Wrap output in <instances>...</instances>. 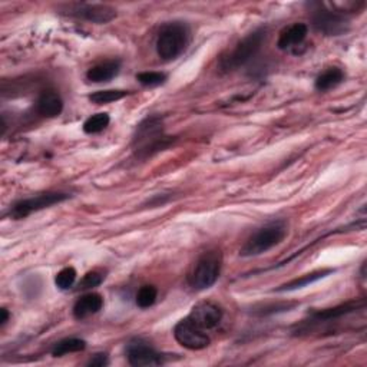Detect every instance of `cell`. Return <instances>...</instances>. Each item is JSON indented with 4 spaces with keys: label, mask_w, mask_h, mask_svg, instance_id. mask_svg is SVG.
Instances as JSON below:
<instances>
[{
    "label": "cell",
    "mask_w": 367,
    "mask_h": 367,
    "mask_svg": "<svg viewBox=\"0 0 367 367\" xmlns=\"http://www.w3.org/2000/svg\"><path fill=\"white\" fill-rule=\"evenodd\" d=\"M191 42V29L186 22H168L156 36V54L164 61L171 62L178 59L187 50Z\"/></svg>",
    "instance_id": "cell-2"
},
{
    "label": "cell",
    "mask_w": 367,
    "mask_h": 367,
    "mask_svg": "<svg viewBox=\"0 0 367 367\" xmlns=\"http://www.w3.org/2000/svg\"><path fill=\"white\" fill-rule=\"evenodd\" d=\"M296 306H299V303H271V304H263V306H257L253 308V314L254 316H260V317H264V316H273V314L277 313H284V311H290L293 310Z\"/></svg>",
    "instance_id": "cell-21"
},
{
    "label": "cell",
    "mask_w": 367,
    "mask_h": 367,
    "mask_svg": "<svg viewBox=\"0 0 367 367\" xmlns=\"http://www.w3.org/2000/svg\"><path fill=\"white\" fill-rule=\"evenodd\" d=\"M59 13L95 24H107L117 17L114 8L100 3H68L59 8Z\"/></svg>",
    "instance_id": "cell-8"
},
{
    "label": "cell",
    "mask_w": 367,
    "mask_h": 367,
    "mask_svg": "<svg viewBox=\"0 0 367 367\" xmlns=\"http://www.w3.org/2000/svg\"><path fill=\"white\" fill-rule=\"evenodd\" d=\"M137 81L147 88L161 87L167 82V75L163 72H141L137 75Z\"/></svg>",
    "instance_id": "cell-24"
},
{
    "label": "cell",
    "mask_w": 367,
    "mask_h": 367,
    "mask_svg": "<svg viewBox=\"0 0 367 367\" xmlns=\"http://www.w3.org/2000/svg\"><path fill=\"white\" fill-rule=\"evenodd\" d=\"M308 35V28L306 23H293L285 28L277 40V46L281 50H287L301 45Z\"/></svg>",
    "instance_id": "cell-15"
},
{
    "label": "cell",
    "mask_w": 367,
    "mask_h": 367,
    "mask_svg": "<svg viewBox=\"0 0 367 367\" xmlns=\"http://www.w3.org/2000/svg\"><path fill=\"white\" fill-rule=\"evenodd\" d=\"M158 297V290L153 285H142L137 293V306L140 308H149L155 304Z\"/></svg>",
    "instance_id": "cell-23"
},
{
    "label": "cell",
    "mask_w": 367,
    "mask_h": 367,
    "mask_svg": "<svg viewBox=\"0 0 367 367\" xmlns=\"http://www.w3.org/2000/svg\"><path fill=\"white\" fill-rule=\"evenodd\" d=\"M288 230L284 220H274L258 228L240 250L241 257H257L270 251L285 239Z\"/></svg>",
    "instance_id": "cell-4"
},
{
    "label": "cell",
    "mask_w": 367,
    "mask_h": 367,
    "mask_svg": "<svg viewBox=\"0 0 367 367\" xmlns=\"http://www.w3.org/2000/svg\"><path fill=\"white\" fill-rule=\"evenodd\" d=\"M188 319L202 330H213L223 320V310L214 303L202 301L193 307Z\"/></svg>",
    "instance_id": "cell-12"
},
{
    "label": "cell",
    "mask_w": 367,
    "mask_h": 367,
    "mask_svg": "<svg viewBox=\"0 0 367 367\" xmlns=\"http://www.w3.org/2000/svg\"><path fill=\"white\" fill-rule=\"evenodd\" d=\"M121 70V61L119 59H110L103 61L100 63L93 65L87 72V80L92 84H105L112 81L118 76Z\"/></svg>",
    "instance_id": "cell-14"
},
{
    "label": "cell",
    "mask_w": 367,
    "mask_h": 367,
    "mask_svg": "<svg viewBox=\"0 0 367 367\" xmlns=\"http://www.w3.org/2000/svg\"><path fill=\"white\" fill-rule=\"evenodd\" d=\"M223 258L220 251H208L204 253L194 264L190 276L188 283L194 290H207V288L213 287L221 273Z\"/></svg>",
    "instance_id": "cell-6"
},
{
    "label": "cell",
    "mask_w": 367,
    "mask_h": 367,
    "mask_svg": "<svg viewBox=\"0 0 367 367\" xmlns=\"http://www.w3.org/2000/svg\"><path fill=\"white\" fill-rule=\"evenodd\" d=\"M345 72L340 68H329L323 73L317 76L316 82H314V88L319 92H327L334 88H337L340 84L345 81Z\"/></svg>",
    "instance_id": "cell-18"
},
{
    "label": "cell",
    "mask_w": 367,
    "mask_h": 367,
    "mask_svg": "<svg viewBox=\"0 0 367 367\" xmlns=\"http://www.w3.org/2000/svg\"><path fill=\"white\" fill-rule=\"evenodd\" d=\"M128 95L126 91L122 89H107V91H98L89 95V100L96 105H105V103H111L117 102Z\"/></svg>",
    "instance_id": "cell-22"
},
{
    "label": "cell",
    "mask_w": 367,
    "mask_h": 367,
    "mask_svg": "<svg viewBox=\"0 0 367 367\" xmlns=\"http://www.w3.org/2000/svg\"><path fill=\"white\" fill-rule=\"evenodd\" d=\"M105 273L100 271V270H93V271H89L84 276V278L80 281V284H77V290L81 292H85V290H91V288H95L98 285H100L105 280Z\"/></svg>",
    "instance_id": "cell-25"
},
{
    "label": "cell",
    "mask_w": 367,
    "mask_h": 367,
    "mask_svg": "<svg viewBox=\"0 0 367 367\" xmlns=\"http://www.w3.org/2000/svg\"><path fill=\"white\" fill-rule=\"evenodd\" d=\"M76 270L73 267H65L62 269L57 277H55V284L59 290H69V288L75 284L76 281Z\"/></svg>",
    "instance_id": "cell-26"
},
{
    "label": "cell",
    "mask_w": 367,
    "mask_h": 367,
    "mask_svg": "<svg viewBox=\"0 0 367 367\" xmlns=\"http://www.w3.org/2000/svg\"><path fill=\"white\" fill-rule=\"evenodd\" d=\"M63 111V100L55 89L43 91L36 100V112L43 118H57Z\"/></svg>",
    "instance_id": "cell-13"
},
{
    "label": "cell",
    "mask_w": 367,
    "mask_h": 367,
    "mask_svg": "<svg viewBox=\"0 0 367 367\" xmlns=\"http://www.w3.org/2000/svg\"><path fill=\"white\" fill-rule=\"evenodd\" d=\"M128 363L135 367L142 366H160L165 363V356L156 352L147 340L133 338L125 347Z\"/></svg>",
    "instance_id": "cell-10"
},
{
    "label": "cell",
    "mask_w": 367,
    "mask_h": 367,
    "mask_svg": "<svg viewBox=\"0 0 367 367\" xmlns=\"http://www.w3.org/2000/svg\"><path fill=\"white\" fill-rule=\"evenodd\" d=\"M174 337L182 347L188 350H204L211 343L205 330L195 326L188 317L175 324Z\"/></svg>",
    "instance_id": "cell-9"
},
{
    "label": "cell",
    "mask_w": 367,
    "mask_h": 367,
    "mask_svg": "<svg viewBox=\"0 0 367 367\" xmlns=\"http://www.w3.org/2000/svg\"><path fill=\"white\" fill-rule=\"evenodd\" d=\"M103 307V297L98 293H88L77 300L73 306V317L84 320L92 314H96Z\"/></svg>",
    "instance_id": "cell-16"
},
{
    "label": "cell",
    "mask_w": 367,
    "mask_h": 367,
    "mask_svg": "<svg viewBox=\"0 0 367 367\" xmlns=\"http://www.w3.org/2000/svg\"><path fill=\"white\" fill-rule=\"evenodd\" d=\"M364 307H366V300L360 299V300H352V301H347L343 304H338L336 307L316 310V311L310 313V319L307 323L319 324V323L333 322L337 319H342L345 316H349V314L356 313L359 310H364Z\"/></svg>",
    "instance_id": "cell-11"
},
{
    "label": "cell",
    "mask_w": 367,
    "mask_h": 367,
    "mask_svg": "<svg viewBox=\"0 0 367 367\" xmlns=\"http://www.w3.org/2000/svg\"><path fill=\"white\" fill-rule=\"evenodd\" d=\"M0 316H2V317H0V326H5L6 323H8V320H9V311H8V308H0Z\"/></svg>",
    "instance_id": "cell-28"
},
{
    "label": "cell",
    "mask_w": 367,
    "mask_h": 367,
    "mask_svg": "<svg viewBox=\"0 0 367 367\" xmlns=\"http://www.w3.org/2000/svg\"><path fill=\"white\" fill-rule=\"evenodd\" d=\"M334 270L333 269H323V270H317V271H313V273H308V274H304L299 278H294L292 281H288L283 285H280L278 288H276L274 292L277 293H285V292H296V290H300V288H304L313 283H316L330 274H333Z\"/></svg>",
    "instance_id": "cell-17"
},
{
    "label": "cell",
    "mask_w": 367,
    "mask_h": 367,
    "mask_svg": "<svg viewBox=\"0 0 367 367\" xmlns=\"http://www.w3.org/2000/svg\"><path fill=\"white\" fill-rule=\"evenodd\" d=\"M267 38V28L261 26L246 38H243L237 45H235L228 54L220 58L218 66L223 73H231L241 69L247 63H250L261 50L264 40Z\"/></svg>",
    "instance_id": "cell-3"
},
{
    "label": "cell",
    "mask_w": 367,
    "mask_h": 367,
    "mask_svg": "<svg viewBox=\"0 0 367 367\" xmlns=\"http://www.w3.org/2000/svg\"><path fill=\"white\" fill-rule=\"evenodd\" d=\"M110 364V359H108V354L107 353H96L89 361H88V366L91 367H105Z\"/></svg>",
    "instance_id": "cell-27"
},
{
    "label": "cell",
    "mask_w": 367,
    "mask_h": 367,
    "mask_svg": "<svg viewBox=\"0 0 367 367\" xmlns=\"http://www.w3.org/2000/svg\"><path fill=\"white\" fill-rule=\"evenodd\" d=\"M87 349V342L82 338L77 337H69L63 338L61 342H58L54 349H52V356L54 357H62L69 353H80Z\"/></svg>",
    "instance_id": "cell-19"
},
{
    "label": "cell",
    "mask_w": 367,
    "mask_h": 367,
    "mask_svg": "<svg viewBox=\"0 0 367 367\" xmlns=\"http://www.w3.org/2000/svg\"><path fill=\"white\" fill-rule=\"evenodd\" d=\"M111 122V118L107 112H99L95 114L92 117H89L85 122H84V133L85 134H99L102 130L107 128Z\"/></svg>",
    "instance_id": "cell-20"
},
{
    "label": "cell",
    "mask_w": 367,
    "mask_h": 367,
    "mask_svg": "<svg viewBox=\"0 0 367 367\" xmlns=\"http://www.w3.org/2000/svg\"><path fill=\"white\" fill-rule=\"evenodd\" d=\"M313 28L324 36H342L349 32L350 20L340 10H331L322 2L307 5Z\"/></svg>",
    "instance_id": "cell-5"
},
{
    "label": "cell",
    "mask_w": 367,
    "mask_h": 367,
    "mask_svg": "<svg viewBox=\"0 0 367 367\" xmlns=\"http://www.w3.org/2000/svg\"><path fill=\"white\" fill-rule=\"evenodd\" d=\"M174 141V137L165 134L164 119L151 115L138 123L133 137V151L137 160L145 161L155 153L168 149Z\"/></svg>",
    "instance_id": "cell-1"
},
{
    "label": "cell",
    "mask_w": 367,
    "mask_h": 367,
    "mask_svg": "<svg viewBox=\"0 0 367 367\" xmlns=\"http://www.w3.org/2000/svg\"><path fill=\"white\" fill-rule=\"evenodd\" d=\"M70 195L66 193H59V191H47L42 194H36L29 198H23L16 202H13L9 207L8 216L12 220H23L26 217H29L33 213L40 211V209L50 208L57 204H61L66 200H69Z\"/></svg>",
    "instance_id": "cell-7"
}]
</instances>
